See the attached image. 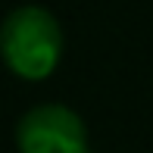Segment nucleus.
Instances as JSON below:
<instances>
[{
    "label": "nucleus",
    "mask_w": 153,
    "mask_h": 153,
    "mask_svg": "<svg viewBox=\"0 0 153 153\" xmlns=\"http://www.w3.org/2000/svg\"><path fill=\"white\" fill-rule=\"evenodd\" d=\"M62 53L59 22L44 6H19L0 25V56L25 81H41L56 69Z\"/></svg>",
    "instance_id": "nucleus-1"
},
{
    "label": "nucleus",
    "mask_w": 153,
    "mask_h": 153,
    "mask_svg": "<svg viewBox=\"0 0 153 153\" xmlns=\"http://www.w3.org/2000/svg\"><path fill=\"white\" fill-rule=\"evenodd\" d=\"M19 153H88V128L62 103H41L16 125Z\"/></svg>",
    "instance_id": "nucleus-2"
}]
</instances>
